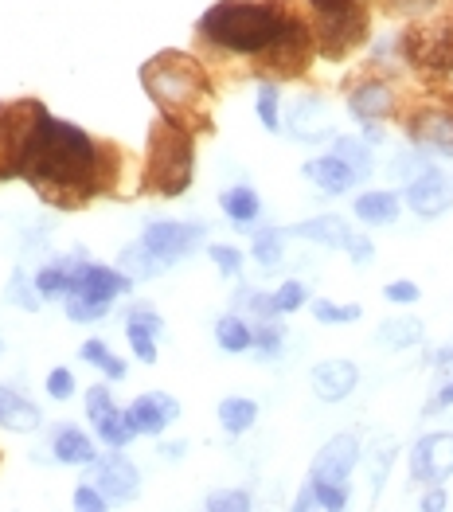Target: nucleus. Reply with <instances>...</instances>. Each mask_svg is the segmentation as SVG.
Listing matches in <instances>:
<instances>
[{"label": "nucleus", "mask_w": 453, "mask_h": 512, "mask_svg": "<svg viewBox=\"0 0 453 512\" xmlns=\"http://www.w3.org/2000/svg\"><path fill=\"white\" fill-rule=\"evenodd\" d=\"M8 172L36 184L43 196L75 204L106 184V149L86 129L59 122L40 102H20L4 110Z\"/></svg>", "instance_id": "nucleus-1"}, {"label": "nucleus", "mask_w": 453, "mask_h": 512, "mask_svg": "<svg viewBox=\"0 0 453 512\" xmlns=\"http://www.w3.org/2000/svg\"><path fill=\"white\" fill-rule=\"evenodd\" d=\"M293 20L286 0H219L200 16V36L231 55H262Z\"/></svg>", "instance_id": "nucleus-2"}, {"label": "nucleus", "mask_w": 453, "mask_h": 512, "mask_svg": "<svg viewBox=\"0 0 453 512\" xmlns=\"http://www.w3.org/2000/svg\"><path fill=\"white\" fill-rule=\"evenodd\" d=\"M141 86L161 110V118L184 129L207 126V106H211V79L207 71L184 51H161L141 67Z\"/></svg>", "instance_id": "nucleus-3"}, {"label": "nucleus", "mask_w": 453, "mask_h": 512, "mask_svg": "<svg viewBox=\"0 0 453 512\" xmlns=\"http://www.w3.org/2000/svg\"><path fill=\"white\" fill-rule=\"evenodd\" d=\"M196 169V137L176 122H153L149 129V157H145V188L161 196H180L192 184Z\"/></svg>", "instance_id": "nucleus-4"}, {"label": "nucleus", "mask_w": 453, "mask_h": 512, "mask_svg": "<svg viewBox=\"0 0 453 512\" xmlns=\"http://www.w3.org/2000/svg\"><path fill=\"white\" fill-rule=\"evenodd\" d=\"M207 227L204 223H180V219H157V223H149L145 227V235H141V247L149 251V255L157 258L161 266H176L180 258L196 255L200 251V243H204Z\"/></svg>", "instance_id": "nucleus-5"}, {"label": "nucleus", "mask_w": 453, "mask_h": 512, "mask_svg": "<svg viewBox=\"0 0 453 512\" xmlns=\"http://www.w3.org/2000/svg\"><path fill=\"white\" fill-rule=\"evenodd\" d=\"M364 36H368V12H364V4H356V8H344V12H325L317 32H313V43H317V55L340 59Z\"/></svg>", "instance_id": "nucleus-6"}, {"label": "nucleus", "mask_w": 453, "mask_h": 512, "mask_svg": "<svg viewBox=\"0 0 453 512\" xmlns=\"http://www.w3.org/2000/svg\"><path fill=\"white\" fill-rule=\"evenodd\" d=\"M317 55V43H313V28L297 16L278 40L262 51V63L274 71V75H301L309 67V59Z\"/></svg>", "instance_id": "nucleus-7"}, {"label": "nucleus", "mask_w": 453, "mask_h": 512, "mask_svg": "<svg viewBox=\"0 0 453 512\" xmlns=\"http://www.w3.org/2000/svg\"><path fill=\"white\" fill-rule=\"evenodd\" d=\"M411 477L422 485H446L453 477V430L422 434L411 450Z\"/></svg>", "instance_id": "nucleus-8"}, {"label": "nucleus", "mask_w": 453, "mask_h": 512, "mask_svg": "<svg viewBox=\"0 0 453 512\" xmlns=\"http://www.w3.org/2000/svg\"><path fill=\"white\" fill-rule=\"evenodd\" d=\"M403 200H407V208H411L414 215H422V219H438V215H446L453 208V180L438 169L418 172L414 180H407Z\"/></svg>", "instance_id": "nucleus-9"}, {"label": "nucleus", "mask_w": 453, "mask_h": 512, "mask_svg": "<svg viewBox=\"0 0 453 512\" xmlns=\"http://www.w3.org/2000/svg\"><path fill=\"white\" fill-rule=\"evenodd\" d=\"M356 462H360V442H356V434H336V438H329V442L317 450V458H313V466H309V481L348 485Z\"/></svg>", "instance_id": "nucleus-10"}, {"label": "nucleus", "mask_w": 453, "mask_h": 512, "mask_svg": "<svg viewBox=\"0 0 453 512\" xmlns=\"http://www.w3.org/2000/svg\"><path fill=\"white\" fill-rule=\"evenodd\" d=\"M407 133L411 141L426 153H438V157H453V106H426V110H414L407 118Z\"/></svg>", "instance_id": "nucleus-11"}, {"label": "nucleus", "mask_w": 453, "mask_h": 512, "mask_svg": "<svg viewBox=\"0 0 453 512\" xmlns=\"http://www.w3.org/2000/svg\"><path fill=\"white\" fill-rule=\"evenodd\" d=\"M90 481L98 485V493L106 501H133L137 489H141V473H137V466L125 458L122 450H114L106 458H94L90 462Z\"/></svg>", "instance_id": "nucleus-12"}, {"label": "nucleus", "mask_w": 453, "mask_h": 512, "mask_svg": "<svg viewBox=\"0 0 453 512\" xmlns=\"http://www.w3.org/2000/svg\"><path fill=\"white\" fill-rule=\"evenodd\" d=\"M129 423L137 434H149V438H161L176 419H180V403L165 395V391H149V395H137L129 407H125Z\"/></svg>", "instance_id": "nucleus-13"}, {"label": "nucleus", "mask_w": 453, "mask_h": 512, "mask_svg": "<svg viewBox=\"0 0 453 512\" xmlns=\"http://www.w3.org/2000/svg\"><path fill=\"white\" fill-rule=\"evenodd\" d=\"M286 129L297 141H321L332 133V110L317 94H297L286 110Z\"/></svg>", "instance_id": "nucleus-14"}, {"label": "nucleus", "mask_w": 453, "mask_h": 512, "mask_svg": "<svg viewBox=\"0 0 453 512\" xmlns=\"http://www.w3.org/2000/svg\"><path fill=\"white\" fill-rule=\"evenodd\" d=\"M348 110H352V118L364 122V126H375V122L391 118V114L399 110L395 86L387 83V79H364V83H356V90L348 94Z\"/></svg>", "instance_id": "nucleus-15"}, {"label": "nucleus", "mask_w": 453, "mask_h": 512, "mask_svg": "<svg viewBox=\"0 0 453 512\" xmlns=\"http://www.w3.org/2000/svg\"><path fill=\"white\" fill-rule=\"evenodd\" d=\"M133 290V278L122 274L118 266H98V262H79L71 274L67 294H94V298H122Z\"/></svg>", "instance_id": "nucleus-16"}, {"label": "nucleus", "mask_w": 453, "mask_h": 512, "mask_svg": "<svg viewBox=\"0 0 453 512\" xmlns=\"http://www.w3.org/2000/svg\"><path fill=\"white\" fill-rule=\"evenodd\" d=\"M125 337L141 364H157V341L165 337V317L149 305H133L125 317Z\"/></svg>", "instance_id": "nucleus-17"}, {"label": "nucleus", "mask_w": 453, "mask_h": 512, "mask_svg": "<svg viewBox=\"0 0 453 512\" xmlns=\"http://www.w3.org/2000/svg\"><path fill=\"white\" fill-rule=\"evenodd\" d=\"M309 384H313V395L321 403H344L360 384V368L352 360H321L309 372Z\"/></svg>", "instance_id": "nucleus-18"}, {"label": "nucleus", "mask_w": 453, "mask_h": 512, "mask_svg": "<svg viewBox=\"0 0 453 512\" xmlns=\"http://www.w3.org/2000/svg\"><path fill=\"white\" fill-rule=\"evenodd\" d=\"M305 180L317 188V192H325V196H344V192H352L356 184H360V176L348 169L340 157H313V161H305Z\"/></svg>", "instance_id": "nucleus-19"}, {"label": "nucleus", "mask_w": 453, "mask_h": 512, "mask_svg": "<svg viewBox=\"0 0 453 512\" xmlns=\"http://www.w3.org/2000/svg\"><path fill=\"white\" fill-rule=\"evenodd\" d=\"M289 235L309 239V243H317V247H325V251H348V243H352L356 231H352L340 215H313V219L297 223Z\"/></svg>", "instance_id": "nucleus-20"}, {"label": "nucleus", "mask_w": 453, "mask_h": 512, "mask_svg": "<svg viewBox=\"0 0 453 512\" xmlns=\"http://www.w3.org/2000/svg\"><path fill=\"white\" fill-rule=\"evenodd\" d=\"M43 415L36 403H28L24 395H16L12 387L0 384V427L4 430H16V434H32L40 430Z\"/></svg>", "instance_id": "nucleus-21"}, {"label": "nucleus", "mask_w": 453, "mask_h": 512, "mask_svg": "<svg viewBox=\"0 0 453 512\" xmlns=\"http://www.w3.org/2000/svg\"><path fill=\"white\" fill-rule=\"evenodd\" d=\"M51 454H55V462H63V466H90V462L98 458L94 442H90L79 427H71V423H63V427L55 430Z\"/></svg>", "instance_id": "nucleus-22"}, {"label": "nucleus", "mask_w": 453, "mask_h": 512, "mask_svg": "<svg viewBox=\"0 0 453 512\" xmlns=\"http://www.w3.org/2000/svg\"><path fill=\"white\" fill-rule=\"evenodd\" d=\"M399 196L395 192H360L356 196V219L360 223H368V227H391L395 219H399Z\"/></svg>", "instance_id": "nucleus-23"}, {"label": "nucleus", "mask_w": 453, "mask_h": 512, "mask_svg": "<svg viewBox=\"0 0 453 512\" xmlns=\"http://www.w3.org/2000/svg\"><path fill=\"white\" fill-rule=\"evenodd\" d=\"M293 509H348V485H325V481H305L301 493L293 497Z\"/></svg>", "instance_id": "nucleus-24"}, {"label": "nucleus", "mask_w": 453, "mask_h": 512, "mask_svg": "<svg viewBox=\"0 0 453 512\" xmlns=\"http://www.w3.org/2000/svg\"><path fill=\"white\" fill-rule=\"evenodd\" d=\"M254 423H258V403L254 399H247V395H227L219 403V427L227 430L231 438L247 434Z\"/></svg>", "instance_id": "nucleus-25"}, {"label": "nucleus", "mask_w": 453, "mask_h": 512, "mask_svg": "<svg viewBox=\"0 0 453 512\" xmlns=\"http://www.w3.org/2000/svg\"><path fill=\"white\" fill-rule=\"evenodd\" d=\"M75 266H79V258H55V262H47L43 270H36V294L40 298H63L67 290H71V274H75Z\"/></svg>", "instance_id": "nucleus-26"}, {"label": "nucleus", "mask_w": 453, "mask_h": 512, "mask_svg": "<svg viewBox=\"0 0 453 512\" xmlns=\"http://www.w3.org/2000/svg\"><path fill=\"white\" fill-rule=\"evenodd\" d=\"M219 208L231 223H254L262 215V200H258V192L250 184H235V188H227L219 196Z\"/></svg>", "instance_id": "nucleus-27"}, {"label": "nucleus", "mask_w": 453, "mask_h": 512, "mask_svg": "<svg viewBox=\"0 0 453 512\" xmlns=\"http://www.w3.org/2000/svg\"><path fill=\"white\" fill-rule=\"evenodd\" d=\"M422 321H414V317H391V321H383L379 325V333H375V344H383V348H414V344H422Z\"/></svg>", "instance_id": "nucleus-28"}, {"label": "nucleus", "mask_w": 453, "mask_h": 512, "mask_svg": "<svg viewBox=\"0 0 453 512\" xmlns=\"http://www.w3.org/2000/svg\"><path fill=\"white\" fill-rule=\"evenodd\" d=\"M94 434H98L110 450H125V446L137 438V430H133V423H129V415L118 411V407H110L106 415H98V419H94Z\"/></svg>", "instance_id": "nucleus-29"}, {"label": "nucleus", "mask_w": 453, "mask_h": 512, "mask_svg": "<svg viewBox=\"0 0 453 512\" xmlns=\"http://www.w3.org/2000/svg\"><path fill=\"white\" fill-rule=\"evenodd\" d=\"M114 298H94V294H63V313L79 325H94L102 317H110Z\"/></svg>", "instance_id": "nucleus-30"}, {"label": "nucleus", "mask_w": 453, "mask_h": 512, "mask_svg": "<svg viewBox=\"0 0 453 512\" xmlns=\"http://www.w3.org/2000/svg\"><path fill=\"white\" fill-rule=\"evenodd\" d=\"M250 255L254 262H262L266 270H274L282 255H286V231L282 227H262V231H254L250 235Z\"/></svg>", "instance_id": "nucleus-31"}, {"label": "nucleus", "mask_w": 453, "mask_h": 512, "mask_svg": "<svg viewBox=\"0 0 453 512\" xmlns=\"http://www.w3.org/2000/svg\"><path fill=\"white\" fill-rule=\"evenodd\" d=\"M215 344L223 352H247L250 344H254V329H250L239 313H227V317L215 321Z\"/></svg>", "instance_id": "nucleus-32"}, {"label": "nucleus", "mask_w": 453, "mask_h": 512, "mask_svg": "<svg viewBox=\"0 0 453 512\" xmlns=\"http://www.w3.org/2000/svg\"><path fill=\"white\" fill-rule=\"evenodd\" d=\"M332 157H340L348 169L360 176V180H368L371 176V145L364 141V137H336Z\"/></svg>", "instance_id": "nucleus-33"}, {"label": "nucleus", "mask_w": 453, "mask_h": 512, "mask_svg": "<svg viewBox=\"0 0 453 512\" xmlns=\"http://www.w3.org/2000/svg\"><path fill=\"white\" fill-rule=\"evenodd\" d=\"M118 270H122V274H129L133 282H145V278H157V274H165V266H161L157 258L149 255L141 243L125 247L122 255H118Z\"/></svg>", "instance_id": "nucleus-34"}, {"label": "nucleus", "mask_w": 453, "mask_h": 512, "mask_svg": "<svg viewBox=\"0 0 453 512\" xmlns=\"http://www.w3.org/2000/svg\"><path fill=\"white\" fill-rule=\"evenodd\" d=\"M79 356H83L90 368L106 372V380H125V372H129L122 356H114V352L106 348V341H98V337H94V341H86L83 348H79Z\"/></svg>", "instance_id": "nucleus-35"}, {"label": "nucleus", "mask_w": 453, "mask_h": 512, "mask_svg": "<svg viewBox=\"0 0 453 512\" xmlns=\"http://www.w3.org/2000/svg\"><path fill=\"white\" fill-rule=\"evenodd\" d=\"M282 94H278V83H258V102H254V110H258V122L262 129H270V133H278L282 129Z\"/></svg>", "instance_id": "nucleus-36"}, {"label": "nucleus", "mask_w": 453, "mask_h": 512, "mask_svg": "<svg viewBox=\"0 0 453 512\" xmlns=\"http://www.w3.org/2000/svg\"><path fill=\"white\" fill-rule=\"evenodd\" d=\"M309 309H313V317H317L321 325H348V321H360V317H364L360 305H340V301H329V298L313 301Z\"/></svg>", "instance_id": "nucleus-37"}, {"label": "nucleus", "mask_w": 453, "mask_h": 512, "mask_svg": "<svg viewBox=\"0 0 453 512\" xmlns=\"http://www.w3.org/2000/svg\"><path fill=\"white\" fill-rule=\"evenodd\" d=\"M204 509H211V512H247V509H254V497H250L247 489H219V493H211V497H207Z\"/></svg>", "instance_id": "nucleus-38"}, {"label": "nucleus", "mask_w": 453, "mask_h": 512, "mask_svg": "<svg viewBox=\"0 0 453 512\" xmlns=\"http://www.w3.org/2000/svg\"><path fill=\"white\" fill-rule=\"evenodd\" d=\"M8 301H12L16 309H24V313H36V309H40V294H36V286L28 282V274H12V282H8Z\"/></svg>", "instance_id": "nucleus-39"}, {"label": "nucleus", "mask_w": 453, "mask_h": 512, "mask_svg": "<svg viewBox=\"0 0 453 512\" xmlns=\"http://www.w3.org/2000/svg\"><path fill=\"white\" fill-rule=\"evenodd\" d=\"M270 301H274V313H297V309L309 301V290H305L301 282H282V286L270 294Z\"/></svg>", "instance_id": "nucleus-40"}, {"label": "nucleus", "mask_w": 453, "mask_h": 512, "mask_svg": "<svg viewBox=\"0 0 453 512\" xmlns=\"http://www.w3.org/2000/svg\"><path fill=\"white\" fill-rule=\"evenodd\" d=\"M207 255H211V262L219 266V274H227V278H239V274H243V251H239V247L211 243V247H207Z\"/></svg>", "instance_id": "nucleus-41"}, {"label": "nucleus", "mask_w": 453, "mask_h": 512, "mask_svg": "<svg viewBox=\"0 0 453 512\" xmlns=\"http://www.w3.org/2000/svg\"><path fill=\"white\" fill-rule=\"evenodd\" d=\"M282 341H286V329L274 325V321H262V325L254 329V344H250V348H258L262 356H278V352H282Z\"/></svg>", "instance_id": "nucleus-42"}, {"label": "nucleus", "mask_w": 453, "mask_h": 512, "mask_svg": "<svg viewBox=\"0 0 453 512\" xmlns=\"http://www.w3.org/2000/svg\"><path fill=\"white\" fill-rule=\"evenodd\" d=\"M395 466V442H379L375 454H371V489L379 493L383 489V477Z\"/></svg>", "instance_id": "nucleus-43"}, {"label": "nucleus", "mask_w": 453, "mask_h": 512, "mask_svg": "<svg viewBox=\"0 0 453 512\" xmlns=\"http://www.w3.org/2000/svg\"><path fill=\"white\" fill-rule=\"evenodd\" d=\"M43 387H47L51 399H71V395H75V372H71V368H51Z\"/></svg>", "instance_id": "nucleus-44"}, {"label": "nucleus", "mask_w": 453, "mask_h": 512, "mask_svg": "<svg viewBox=\"0 0 453 512\" xmlns=\"http://www.w3.org/2000/svg\"><path fill=\"white\" fill-rule=\"evenodd\" d=\"M387 4H391V12L403 16V20H426L442 0H387Z\"/></svg>", "instance_id": "nucleus-45"}, {"label": "nucleus", "mask_w": 453, "mask_h": 512, "mask_svg": "<svg viewBox=\"0 0 453 512\" xmlns=\"http://www.w3.org/2000/svg\"><path fill=\"white\" fill-rule=\"evenodd\" d=\"M110 505L102 493H98V485L94 481H83V485H75V509H83V512H102Z\"/></svg>", "instance_id": "nucleus-46"}, {"label": "nucleus", "mask_w": 453, "mask_h": 512, "mask_svg": "<svg viewBox=\"0 0 453 512\" xmlns=\"http://www.w3.org/2000/svg\"><path fill=\"white\" fill-rule=\"evenodd\" d=\"M110 407H114V395H110V387L98 384V387H90V391H86V415H90V423H94L98 415H106Z\"/></svg>", "instance_id": "nucleus-47"}, {"label": "nucleus", "mask_w": 453, "mask_h": 512, "mask_svg": "<svg viewBox=\"0 0 453 512\" xmlns=\"http://www.w3.org/2000/svg\"><path fill=\"white\" fill-rule=\"evenodd\" d=\"M383 298L395 301V305H414L422 294H418V286H414V282L399 278V282H387V286H383Z\"/></svg>", "instance_id": "nucleus-48"}, {"label": "nucleus", "mask_w": 453, "mask_h": 512, "mask_svg": "<svg viewBox=\"0 0 453 512\" xmlns=\"http://www.w3.org/2000/svg\"><path fill=\"white\" fill-rule=\"evenodd\" d=\"M446 407H453V380L450 376H442V384L434 387V395L426 399L422 415H438V411H446Z\"/></svg>", "instance_id": "nucleus-49"}, {"label": "nucleus", "mask_w": 453, "mask_h": 512, "mask_svg": "<svg viewBox=\"0 0 453 512\" xmlns=\"http://www.w3.org/2000/svg\"><path fill=\"white\" fill-rule=\"evenodd\" d=\"M344 255L352 258L356 266H368L371 255H375V247H371L368 235H352V243H348V251H344Z\"/></svg>", "instance_id": "nucleus-50"}, {"label": "nucleus", "mask_w": 453, "mask_h": 512, "mask_svg": "<svg viewBox=\"0 0 453 512\" xmlns=\"http://www.w3.org/2000/svg\"><path fill=\"white\" fill-rule=\"evenodd\" d=\"M356 4H364V0H309V8H313L317 16H325V12H344V8H356Z\"/></svg>", "instance_id": "nucleus-51"}, {"label": "nucleus", "mask_w": 453, "mask_h": 512, "mask_svg": "<svg viewBox=\"0 0 453 512\" xmlns=\"http://www.w3.org/2000/svg\"><path fill=\"white\" fill-rule=\"evenodd\" d=\"M450 505V497L442 493V489H434V493H426L422 501H418V509H426V512H438V509H446Z\"/></svg>", "instance_id": "nucleus-52"}, {"label": "nucleus", "mask_w": 453, "mask_h": 512, "mask_svg": "<svg viewBox=\"0 0 453 512\" xmlns=\"http://www.w3.org/2000/svg\"><path fill=\"white\" fill-rule=\"evenodd\" d=\"M434 364H438V372H442V376H450L453 380V344H446V348L434 356Z\"/></svg>", "instance_id": "nucleus-53"}, {"label": "nucleus", "mask_w": 453, "mask_h": 512, "mask_svg": "<svg viewBox=\"0 0 453 512\" xmlns=\"http://www.w3.org/2000/svg\"><path fill=\"white\" fill-rule=\"evenodd\" d=\"M0 352H4V341H0Z\"/></svg>", "instance_id": "nucleus-54"}]
</instances>
